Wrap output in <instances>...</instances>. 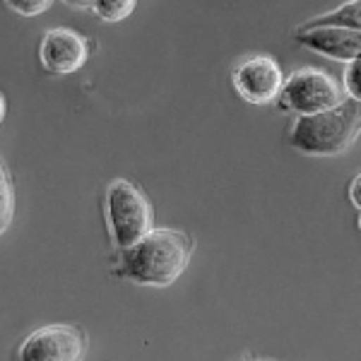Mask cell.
<instances>
[{
    "label": "cell",
    "mask_w": 361,
    "mask_h": 361,
    "mask_svg": "<svg viewBox=\"0 0 361 361\" xmlns=\"http://www.w3.org/2000/svg\"><path fill=\"white\" fill-rule=\"evenodd\" d=\"M190 260V238L176 229H152L121 250V275L142 287H169Z\"/></svg>",
    "instance_id": "cell-1"
},
{
    "label": "cell",
    "mask_w": 361,
    "mask_h": 361,
    "mask_svg": "<svg viewBox=\"0 0 361 361\" xmlns=\"http://www.w3.org/2000/svg\"><path fill=\"white\" fill-rule=\"evenodd\" d=\"M361 135V102L342 99L337 106L299 116L289 130V145L308 157L345 154Z\"/></svg>",
    "instance_id": "cell-2"
},
{
    "label": "cell",
    "mask_w": 361,
    "mask_h": 361,
    "mask_svg": "<svg viewBox=\"0 0 361 361\" xmlns=\"http://www.w3.org/2000/svg\"><path fill=\"white\" fill-rule=\"evenodd\" d=\"M106 214L114 243L121 250L137 243L147 231H152V205L147 195L135 183L118 178L106 190Z\"/></svg>",
    "instance_id": "cell-3"
},
{
    "label": "cell",
    "mask_w": 361,
    "mask_h": 361,
    "mask_svg": "<svg viewBox=\"0 0 361 361\" xmlns=\"http://www.w3.org/2000/svg\"><path fill=\"white\" fill-rule=\"evenodd\" d=\"M277 102L282 109L296 116H308L337 106L342 102V90L333 75L325 70L301 68L284 80Z\"/></svg>",
    "instance_id": "cell-4"
},
{
    "label": "cell",
    "mask_w": 361,
    "mask_h": 361,
    "mask_svg": "<svg viewBox=\"0 0 361 361\" xmlns=\"http://www.w3.org/2000/svg\"><path fill=\"white\" fill-rule=\"evenodd\" d=\"M87 352V337L75 325H46L22 342V361H78Z\"/></svg>",
    "instance_id": "cell-5"
},
{
    "label": "cell",
    "mask_w": 361,
    "mask_h": 361,
    "mask_svg": "<svg viewBox=\"0 0 361 361\" xmlns=\"http://www.w3.org/2000/svg\"><path fill=\"white\" fill-rule=\"evenodd\" d=\"M231 80H234L238 97H243L248 104H258V106L277 102L284 87L282 68L272 56H253L243 61L234 70Z\"/></svg>",
    "instance_id": "cell-6"
},
{
    "label": "cell",
    "mask_w": 361,
    "mask_h": 361,
    "mask_svg": "<svg viewBox=\"0 0 361 361\" xmlns=\"http://www.w3.org/2000/svg\"><path fill=\"white\" fill-rule=\"evenodd\" d=\"M39 58H42V66L49 73L73 75L80 68H85L87 58H90V44L75 29L56 27L44 34Z\"/></svg>",
    "instance_id": "cell-7"
},
{
    "label": "cell",
    "mask_w": 361,
    "mask_h": 361,
    "mask_svg": "<svg viewBox=\"0 0 361 361\" xmlns=\"http://www.w3.org/2000/svg\"><path fill=\"white\" fill-rule=\"evenodd\" d=\"M296 42L316 54L349 63L361 56V32L347 27H308L296 29Z\"/></svg>",
    "instance_id": "cell-8"
},
{
    "label": "cell",
    "mask_w": 361,
    "mask_h": 361,
    "mask_svg": "<svg viewBox=\"0 0 361 361\" xmlns=\"http://www.w3.org/2000/svg\"><path fill=\"white\" fill-rule=\"evenodd\" d=\"M308 27H347V29L361 32V0H347L340 8L313 17L306 25H301V29H308Z\"/></svg>",
    "instance_id": "cell-9"
},
{
    "label": "cell",
    "mask_w": 361,
    "mask_h": 361,
    "mask_svg": "<svg viewBox=\"0 0 361 361\" xmlns=\"http://www.w3.org/2000/svg\"><path fill=\"white\" fill-rule=\"evenodd\" d=\"M137 0H94V13L104 22H123L126 17L133 15Z\"/></svg>",
    "instance_id": "cell-10"
},
{
    "label": "cell",
    "mask_w": 361,
    "mask_h": 361,
    "mask_svg": "<svg viewBox=\"0 0 361 361\" xmlns=\"http://www.w3.org/2000/svg\"><path fill=\"white\" fill-rule=\"evenodd\" d=\"M13 212H15L13 180H10L8 171L0 166V236L8 231L10 222H13Z\"/></svg>",
    "instance_id": "cell-11"
},
{
    "label": "cell",
    "mask_w": 361,
    "mask_h": 361,
    "mask_svg": "<svg viewBox=\"0 0 361 361\" xmlns=\"http://www.w3.org/2000/svg\"><path fill=\"white\" fill-rule=\"evenodd\" d=\"M5 5L22 17H37L44 15L54 5V0H5Z\"/></svg>",
    "instance_id": "cell-12"
},
{
    "label": "cell",
    "mask_w": 361,
    "mask_h": 361,
    "mask_svg": "<svg viewBox=\"0 0 361 361\" xmlns=\"http://www.w3.org/2000/svg\"><path fill=\"white\" fill-rule=\"evenodd\" d=\"M345 90H347L349 99H354V102H361V56L347 63Z\"/></svg>",
    "instance_id": "cell-13"
},
{
    "label": "cell",
    "mask_w": 361,
    "mask_h": 361,
    "mask_svg": "<svg viewBox=\"0 0 361 361\" xmlns=\"http://www.w3.org/2000/svg\"><path fill=\"white\" fill-rule=\"evenodd\" d=\"M349 200L361 209V173L354 176V180L349 183Z\"/></svg>",
    "instance_id": "cell-14"
},
{
    "label": "cell",
    "mask_w": 361,
    "mask_h": 361,
    "mask_svg": "<svg viewBox=\"0 0 361 361\" xmlns=\"http://www.w3.org/2000/svg\"><path fill=\"white\" fill-rule=\"evenodd\" d=\"M68 5H73V8H92L94 5V0H66Z\"/></svg>",
    "instance_id": "cell-15"
},
{
    "label": "cell",
    "mask_w": 361,
    "mask_h": 361,
    "mask_svg": "<svg viewBox=\"0 0 361 361\" xmlns=\"http://www.w3.org/2000/svg\"><path fill=\"white\" fill-rule=\"evenodd\" d=\"M5 111H8V104H5V97L0 94V121L5 118Z\"/></svg>",
    "instance_id": "cell-16"
},
{
    "label": "cell",
    "mask_w": 361,
    "mask_h": 361,
    "mask_svg": "<svg viewBox=\"0 0 361 361\" xmlns=\"http://www.w3.org/2000/svg\"><path fill=\"white\" fill-rule=\"evenodd\" d=\"M359 229H361V217H359Z\"/></svg>",
    "instance_id": "cell-17"
}]
</instances>
